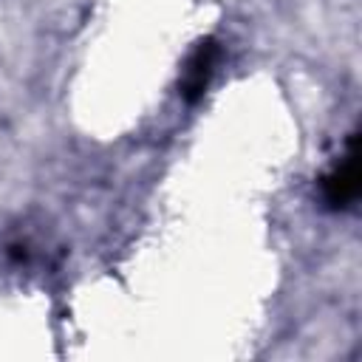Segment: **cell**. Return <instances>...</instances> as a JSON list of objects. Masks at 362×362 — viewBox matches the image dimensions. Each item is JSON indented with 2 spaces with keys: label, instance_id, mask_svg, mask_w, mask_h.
Here are the masks:
<instances>
[{
  "label": "cell",
  "instance_id": "obj_1",
  "mask_svg": "<svg viewBox=\"0 0 362 362\" xmlns=\"http://www.w3.org/2000/svg\"><path fill=\"white\" fill-rule=\"evenodd\" d=\"M356 195H359V150H356V136H351L345 158L322 181V198L331 209H342L354 204Z\"/></svg>",
  "mask_w": 362,
  "mask_h": 362
},
{
  "label": "cell",
  "instance_id": "obj_2",
  "mask_svg": "<svg viewBox=\"0 0 362 362\" xmlns=\"http://www.w3.org/2000/svg\"><path fill=\"white\" fill-rule=\"evenodd\" d=\"M215 59H218V45H215V40H204V42H198L195 45V51L189 54V59H187V65H184V74H181V99L184 102H195L201 93H204V88H206V82H209V76H212V68H215Z\"/></svg>",
  "mask_w": 362,
  "mask_h": 362
}]
</instances>
